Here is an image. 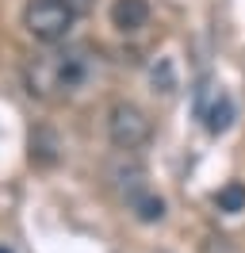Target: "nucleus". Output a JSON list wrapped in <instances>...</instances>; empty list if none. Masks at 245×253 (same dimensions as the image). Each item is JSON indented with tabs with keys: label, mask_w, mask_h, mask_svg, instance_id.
Returning <instances> with one entry per match:
<instances>
[{
	"label": "nucleus",
	"mask_w": 245,
	"mask_h": 253,
	"mask_svg": "<svg viewBox=\"0 0 245 253\" xmlns=\"http://www.w3.org/2000/svg\"><path fill=\"white\" fill-rule=\"evenodd\" d=\"M73 23H77V16L65 0H27V8H23V31L35 42H42V46L65 42Z\"/></svg>",
	"instance_id": "f03ea898"
},
{
	"label": "nucleus",
	"mask_w": 245,
	"mask_h": 253,
	"mask_svg": "<svg viewBox=\"0 0 245 253\" xmlns=\"http://www.w3.org/2000/svg\"><path fill=\"white\" fill-rule=\"evenodd\" d=\"M150 23V0H115L111 4V27L122 35H138Z\"/></svg>",
	"instance_id": "39448f33"
},
{
	"label": "nucleus",
	"mask_w": 245,
	"mask_h": 253,
	"mask_svg": "<svg viewBox=\"0 0 245 253\" xmlns=\"http://www.w3.org/2000/svg\"><path fill=\"white\" fill-rule=\"evenodd\" d=\"M92 77V62L84 50H46L27 65V92L39 100H69L73 92L84 88Z\"/></svg>",
	"instance_id": "f257e3e1"
},
{
	"label": "nucleus",
	"mask_w": 245,
	"mask_h": 253,
	"mask_svg": "<svg viewBox=\"0 0 245 253\" xmlns=\"http://www.w3.org/2000/svg\"><path fill=\"white\" fill-rule=\"evenodd\" d=\"M214 204L218 211H245V184H226L222 192H214Z\"/></svg>",
	"instance_id": "1a4fd4ad"
},
{
	"label": "nucleus",
	"mask_w": 245,
	"mask_h": 253,
	"mask_svg": "<svg viewBox=\"0 0 245 253\" xmlns=\"http://www.w3.org/2000/svg\"><path fill=\"white\" fill-rule=\"evenodd\" d=\"M130 211H134L138 222H161L165 219V200L153 196V192H142L138 200H130Z\"/></svg>",
	"instance_id": "6e6552de"
},
{
	"label": "nucleus",
	"mask_w": 245,
	"mask_h": 253,
	"mask_svg": "<svg viewBox=\"0 0 245 253\" xmlns=\"http://www.w3.org/2000/svg\"><path fill=\"white\" fill-rule=\"evenodd\" d=\"M31 161L42 165V169H54V165H58L61 161L58 130H50V126H35V130H31Z\"/></svg>",
	"instance_id": "0eeeda50"
},
{
	"label": "nucleus",
	"mask_w": 245,
	"mask_h": 253,
	"mask_svg": "<svg viewBox=\"0 0 245 253\" xmlns=\"http://www.w3.org/2000/svg\"><path fill=\"white\" fill-rule=\"evenodd\" d=\"M0 253H12V250H8V246H0Z\"/></svg>",
	"instance_id": "9b49d317"
},
{
	"label": "nucleus",
	"mask_w": 245,
	"mask_h": 253,
	"mask_svg": "<svg viewBox=\"0 0 245 253\" xmlns=\"http://www.w3.org/2000/svg\"><path fill=\"white\" fill-rule=\"evenodd\" d=\"M107 138L122 154H138L153 138V119L138 104L119 100V104H111V111H107Z\"/></svg>",
	"instance_id": "7ed1b4c3"
},
{
	"label": "nucleus",
	"mask_w": 245,
	"mask_h": 253,
	"mask_svg": "<svg viewBox=\"0 0 245 253\" xmlns=\"http://www.w3.org/2000/svg\"><path fill=\"white\" fill-rule=\"evenodd\" d=\"M122 154V150H119ZM107 176H111V184L119 188V196L130 204V200H138L142 192H150L146 188V169H142V161H134V154H122L119 165H111L107 169Z\"/></svg>",
	"instance_id": "20e7f679"
},
{
	"label": "nucleus",
	"mask_w": 245,
	"mask_h": 253,
	"mask_svg": "<svg viewBox=\"0 0 245 253\" xmlns=\"http://www.w3.org/2000/svg\"><path fill=\"white\" fill-rule=\"evenodd\" d=\"M65 4L73 8V16H77V19H84L92 8H96V0H65Z\"/></svg>",
	"instance_id": "9d476101"
},
{
	"label": "nucleus",
	"mask_w": 245,
	"mask_h": 253,
	"mask_svg": "<svg viewBox=\"0 0 245 253\" xmlns=\"http://www.w3.org/2000/svg\"><path fill=\"white\" fill-rule=\"evenodd\" d=\"M199 115H203V126H207L211 134H226L230 123H234V96L222 92V88H214V96L199 108Z\"/></svg>",
	"instance_id": "423d86ee"
}]
</instances>
